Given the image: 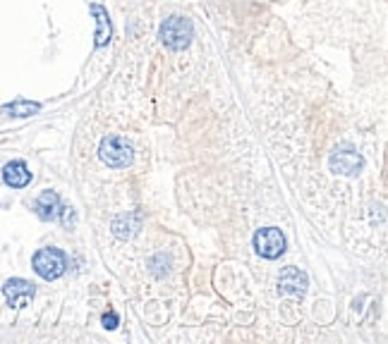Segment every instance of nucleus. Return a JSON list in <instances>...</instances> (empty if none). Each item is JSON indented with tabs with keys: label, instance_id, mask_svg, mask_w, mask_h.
<instances>
[{
	"label": "nucleus",
	"instance_id": "obj_2",
	"mask_svg": "<svg viewBox=\"0 0 388 344\" xmlns=\"http://www.w3.org/2000/svg\"><path fill=\"white\" fill-rule=\"evenodd\" d=\"M161 41H163L165 48L170 51H185L187 46L192 43L194 36V26L187 17H168L161 24Z\"/></svg>",
	"mask_w": 388,
	"mask_h": 344
},
{
	"label": "nucleus",
	"instance_id": "obj_11",
	"mask_svg": "<svg viewBox=\"0 0 388 344\" xmlns=\"http://www.w3.org/2000/svg\"><path fill=\"white\" fill-rule=\"evenodd\" d=\"M39 110H41V103H36V101H24V98H17V101H13V103H8V105L0 108V112H3V115L19 117V120L36 115Z\"/></svg>",
	"mask_w": 388,
	"mask_h": 344
},
{
	"label": "nucleus",
	"instance_id": "obj_13",
	"mask_svg": "<svg viewBox=\"0 0 388 344\" xmlns=\"http://www.w3.org/2000/svg\"><path fill=\"white\" fill-rule=\"evenodd\" d=\"M101 322H104V327H106V330H115V327H118V322H120V318H118L115 313H106L104 318H101Z\"/></svg>",
	"mask_w": 388,
	"mask_h": 344
},
{
	"label": "nucleus",
	"instance_id": "obj_6",
	"mask_svg": "<svg viewBox=\"0 0 388 344\" xmlns=\"http://www.w3.org/2000/svg\"><path fill=\"white\" fill-rule=\"evenodd\" d=\"M362 165H364L362 155L350 146V144H341V146L333 150V155H331V170L338 172V175L353 177L362 170Z\"/></svg>",
	"mask_w": 388,
	"mask_h": 344
},
{
	"label": "nucleus",
	"instance_id": "obj_12",
	"mask_svg": "<svg viewBox=\"0 0 388 344\" xmlns=\"http://www.w3.org/2000/svg\"><path fill=\"white\" fill-rule=\"evenodd\" d=\"M113 232H115L120 239H127V237H132V223H129L127 218H118L115 223H113Z\"/></svg>",
	"mask_w": 388,
	"mask_h": 344
},
{
	"label": "nucleus",
	"instance_id": "obj_5",
	"mask_svg": "<svg viewBox=\"0 0 388 344\" xmlns=\"http://www.w3.org/2000/svg\"><path fill=\"white\" fill-rule=\"evenodd\" d=\"M34 294H36L34 282H29L24 277H10L3 284V297L10 309H26L31 304V299H34Z\"/></svg>",
	"mask_w": 388,
	"mask_h": 344
},
{
	"label": "nucleus",
	"instance_id": "obj_10",
	"mask_svg": "<svg viewBox=\"0 0 388 344\" xmlns=\"http://www.w3.org/2000/svg\"><path fill=\"white\" fill-rule=\"evenodd\" d=\"M91 15L96 17V46H106L108 41H111V34H113V26H111V17H108V10L101 8V5H91Z\"/></svg>",
	"mask_w": 388,
	"mask_h": 344
},
{
	"label": "nucleus",
	"instance_id": "obj_4",
	"mask_svg": "<svg viewBox=\"0 0 388 344\" xmlns=\"http://www.w3.org/2000/svg\"><path fill=\"white\" fill-rule=\"evenodd\" d=\"M254 249L257 254L266 261H276L285 251V234L278 227H264L254 234Z\"/></svg>",
	"mask_w": 388,
	"mask_h": 344
},
{
	"label": "nucleus",
	"instance_id": "obj_9",
	"mask_svg": "<svg viewBox=\"0 0 388 344\" xmlns=\"http://www.w3.org/2000/svg\"><path fill=\"white\" fill-rule=\"evenodd\" d=\"M3 182L13 189H24L31 182V172L26 168L24 160H10L3 168Z\"/></svg>",
	"mask_w": 388,
	"mask_h": 344
},
{
	"label": "nucleus",
	"instance_id": "obj_3",
	"mask_svg": "<svg viewBox=\"0 0 388 344\" xmlns=\"http://www.w3.org/2000/svg\"><path fill=\"white\" fill-rule=\"evenodd\" d=\"M99 155L108 168H127L134 160V148L125 137H106L101 141Z\"/></svg>",
	"mask_w": 388,
	"mask_h": 344
},
{
	"label": "nucleus",
	"instance_id": "obj_8",
	"mask_svg": "<svg viewBox=\"0 0 388 344\" xmlns=\"http://www.w3.org/2000/svg\"><path fill=\"white\" fill-rule=\"evenodd\" d=\"M60 211H63V203H60V196H58L56 191L46 189V191H41L39 196H36L34 213L39 215L41 220H58Z\"/></svg>",
	"mask_w": 388,
	"mask_h": 344
},
{
	"label": "nucleus",
	"instance_id": "obj_1",
	"mask_svg": "<svg viewBox=\"0 0 388 344\" xmlns=\"http://www.w3.org/2000/svg\"><path fill=\"white\" fill-rule=\"evenodd\" d=\"M31 268H34V273L41 280L51 282V280H58L65 275V270H67V256L60 249H56V246H46V249H39L34 254Z\"/></svg>",
	"mask_w": 388,
	"mask_h": 344
},
{
	"label": "nucleus",
	"instance_id": "obj_7",
	"mask_svg": "<svg viewBox=\"0 0 388 344\" xmlns=\"http://www.w3.org/2000/svg\"><path fill=\"white\" fill-rule=\"evenodd\" d=\"M278 287L288 297H302L307 292V275L295 266H288L280 270L278 275Z\"/></svg>",
	"mask_w": 388,
	"mask_h": 344
}]
</instances>
